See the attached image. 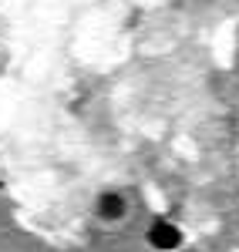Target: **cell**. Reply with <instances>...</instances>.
<instances>
[{"instance_id":"obj_1","label":"cell","mask_w":239,"mask_h":252,"mask_svg":"<svg viewBox=\"0 0 239 252\" xmlns=\"http://www.w3.org/2000/svg\"><path fill=\"white\" fill-rule=\"evenodd\" d=\"M148 242L155 246V249H175L182 242V232L175 222H165V219H159L152 229H148Z\"/></svg>"},{"instance_id":"obj_2","label":"cell","mask_w":239,"mask_h":252,"mask_svg":"<svg viewBox=\"0 0 239 252\" xmlns=\"http://www.w3.org/2000/svg\"><path fill=\"white\" fill-rule=\"evenodd\" d=\"M98 212L104 215V219H118V215L125 212V198H121V195H104L101 205H98Z\"/></svg>"}]
</instances>
